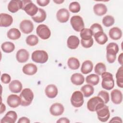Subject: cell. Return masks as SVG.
<instances>
[{
  "label": "cell",
  "mask_w": 123,
  "mask_h": 123,
  "mask_svg": "<svg viewBox=\"0 0 123 123\" xmlns=\"http://www.w3.org/2000/svg\"><path fill=\"white\" fill-rule=\"evenodd\" d=\"M119 51L118 45L114 42L110 43L106 47V58L110 63H113L116 58V54Z\"/></svg>",
  "instance_id": "cell-1"
},
{
  "label": "cell",
  "mask_w": 123,
  "mask_h": 123,
  "mask_svg": "<svg viewBox=\"0 0 123 123\" xmlns=\"http://www.w3.org/2000/svg\"><path fill=\"white\" fill-rule=\"evenodd\" d=\"M20 97L21 100V105L23 106H28L32 102L34 98V94L30 88H26L22 91Z\"/></svg>",
  "instance_id": "cell-2"
},
{
  "label": "cell",
  "mask_w": 123,
  "mask_h": 123,
  "mask_svg": "<svg viewBox=\"0 0 123 123\" xmlns=\"http://www.w3.org/2000/svg\"><path fill=\"white\" fill-rule=\"evenodd\" d=\"M102 87L106 90H110L112 89L114 86V81L112 74L109 73L105 72L101 74Z\"/></svg>",
  "instance_id": "cell-3"
},
{
  "label": "cell",
  "mask_w": 123,
  "mask_h": 123,
  "mask_svg": "<svg viewBox=\"0 0 123 123\" xmlns=\"http://www.w3.org/2000/svg\"><path fill=\"white\" fill-rule=\"evenodd\" d=\"M105 104L102 99L98 96L94 97L88 100L87 102V109L90 111H96Z\"/></svg>",
  "instance_id": "cell-4"
},
{
  "label": "cell",
  "mask_w": 123,
  "mask_h": 123,
  "mask_svg": "<svg viewBox=\"0 0 123 123\" xmlns=\"http://www.w3.org/2000/svg\"><path fill=\"white\" fill-rule=\"evenodd\" d=\"M22 9L24 10L27 14L32 17L37 13L38 8L31 0H22Z\"/></svg>",
  "instance_id": "cell-5"
},
{
  "label": "cell",
  "mask_w": 123,
  "mask_h": 123,
  "mask_svg": "<svg viewBox=\"0 0 123 123\" xmlns=\"http://www.w3.org/2000/svg\"><path fill=\"white\" fill-rule=\"evenodd\" d=\"M31 58L37 63H44L47 62L49 56L46 51L43 50H37L32 53Z\"/></svg>",
  "instance_id": "cell-6"
},
{
  "label": "cell",
  "mask_w": 123,
  "mask_h": 123,
  "mask_svg": "<svg viewBox=\"0 0 123 123\" xmlns=\"http://www.w3.org/2000/svg\"><path fill=\"white\" fill-rule=\"evenodd\" d=\"M84 96L80 91H75L72 94L71 98L72 105L76 108L81 107L84 103Z\"/></svg>",
  "instance_id": "cell-7"
},
{
  "label": "cell",
  "mask_w": 123,
  "mask_h": 123,
  "mask_svg": "<svg viewBox=\"0 0 123 123\" xmlns=\"http://www.w3.org/2000/svg\"><path fill=\"white\" fill-rule=\"evenodd\" d=\"M70 23L73 29L77 32L81 31L85 27L83 18L79 15L72 16L70 20Z\"/></svg>",
  "instance_id": "cell-8"
},
{
  "label": "cell",
  "mask_w": 123,
  "mask_h": 123,
  "mask_svg": "<svg viewBox=\"0 0 123 123\" xmlns=\"http://www.w3.org/2000/svg\"><path fill=\"white\" fill-rule=\"evenodd\" d=\"M98 120L102 122H106L109 119L110 113L108 107L104 104L96 111Z\"/></svg>",
  "instance_id": "cell-9"
},
{
  "label": "cell",
  "mask_w": 123,
  "mask_h": 123,
  "mask_svg": "<svg viewBox=\"0 0 123 123\" xmlns=\"http://www.w3.org/2000/svg\"><path fill=\"white\" fill-rule=\"evenodd\" d=\"M36 32L38 37L44 40L48 39L51 35V32L49 28L46 25L43 24L37 26Z\"/></svg>",
  "instance_id": "cell-10"
},
{
  "label": "cell",
  "mask_w": 123,
  "mask_h": 123,
  "mask_svg": "<svg viewBox=\"0 0 123 123\" xmlns=\"http://www.w3.org/2000/svg\"><path fill=\"white\" fill-rule=\"evenodd\" d=\"M20 28L23 33L28 34L33 30L34 25L30 20H24L20 24Z\"/></svg>",
  "instance_id": "cell-11"
},
{
  "label": "cell",
  "mask_w": 123,
  "mask_h": 123,
  "mask_svg": "<svg viewBox=\"0 0 123 123\" xmlns=\"http://www.w3.org/2000/svg\"><path fill=\"white\" fill-rule=\"evenodd\" d=\"M7 103L10 107L12 108H16L21 105V98L20 96L16 95H10L7 98Z\"/></svg>",
  "instance_id": "cell-12"
},
{
  "label": "cell",
  "mask_w": 123,
  "mask_h": 123,
  "mask_svg": "<svg viewBox=\"0 0 123 123\" xmlns=\"http://www.w3.org/2000/svg\"><path fill=\"white\" fill-rule=\"evenodd\" d=\"M69 12L66 9H61L58 10L56 13V17L58 21L62 23L67 22L69 19Z\"/></svg>",
  "instance_id": "cell-13"
},
{
  "label": "cell",
  "mask_w": 123,
  "mask_h": 123,
  "mask_svg": "<svg viewBox=\"0 0 123 123\" xmlns=\"http://www.w3.org/2000/svg\"><path fill=\"white\" fill-rule=\"evenodd\" d=\"M64 107L60 103H55L50 107L49 111L51 115L58 116L62 115L64 112Z\"/></svg>",
  "instance_id": "cell-14"
},
{
  "label": "cell",
  "mask_w": 123,
  "mask_h": 123,
  "mask_svg": "<svg viewBox=\"0 0 123 123\" xmlns=\"http://www.w3.org/2000/svg\"><path fill=\"white\" fill-rule=\"evenodd\" d=\"M13 22V18L10 14L1 13L0 14V26L1 27H8Z\"/></svg>",
  "instance_id": "cell-15"
},
{
  "label": "cell",
  "mask_w": 123,
  "mask_h": 123,
  "mask_svg": "<svg viewBox=\"0 0 123 123\" xmlns=\"http://www.w3.org/2000/svg\"><path fill=\"white\" fill-rule=\"evenodd\" d=\"M17 118V115L15 111H9L0 121L1 123H14Z\"/></svg>",
  "instance_id": "cell-16"
},
{
  "label": "cell",
  "mask_w": 123,
  "mask_h": 123,
  "mask_svg": "<svg viewBox=\"0 0 123 123\" xmlns=\"http://www.w3.org/2000/svg\"><path fill=\"white\" fill-rule=\"evenodd\" d=\"M22 2L20 0H11L8 5V10L12 13L17 12L19 10L22 9Z\"/></svg>",
  "instance_id": "cell-17"
},
{
  "label": "cell",
  "mask_w": 123,
  "mask_h": 123,
  "mask_svg": "<svg viewBox=\"0 0 123 123\" xmlns=\"http://www.w3.org/2000/svg\"><path fill=\"white\" fill-rule=\"evenodd\" d=\"M29 53L25 49H20L16 53V58L17 61L20 63L25 62L29 59Z\"/></svg>",
  "instance_id": "cell-18"
},
{
  "label": "cell",
  "mask_w": 123,
  "mask_h": 123,
  "mask_svg": "<svg viewBox=\"0 0 123 123\" xmlns=\"http://www.w3.org/2000/svg\"><path fill=\"white\" fill-rule=\"evenodd\" d=\"M111 99L115 104H119L122 102L123 94L122 92L117 89H113L111 93Z\"/></svg>",
  "instance_id": "cell-19"
},
{
  "label": "cell",
  "mask_w": 123,
  "mask_h": 123,
  "mask_svg": "<svg viewBox=\"0 0 123 123\" xmlns=\"http://www.w3.org/2000/svg\"><path fill=\"white\" fill-rule=\"evenodd\" d=\"M46 95L49 98H55L58 93L57 86L53 84L48 85L45 90Z\"/></svg>",
  "instance_id": "cell-20"
},
{
  "label": "cell",
  "mask_w": 123,
  "mask_h": 123,
  "mask_svg": "<svg viewBox=\"0 0 123 123\" xmlns=\"http://www.w3.org/2000/svg\"><path fill=\"white\" fill-rule=\"evenodd\" d=\"M37 71V66L33 63H27L23 67V73L27 75H32L35 74Z\"/></svg>",
  "instance_id": "cell-21"
},
{
  "label": "cell",
  "mask_w": 123,
  "mask_h": 123,
  "mask_svg": "<svg viewBox=\"0 0 123 123\" xmlns=\"http://www.w3.org/2000/svg\"><path fill=\"white\" fill-rule=\"evenodd\" d=\"M9 88L12 92L18 93L22 90V85L19 80H14L10 83Z\"/></svg>",
  "instance_id": "cell-22"
},
{
  "label": "cell",
  "mask_w": 123,
  "mask_h": 123,
  "mask_svg": "<svg viewBox=\"0 0 123 123\" xmlns=\"http://www.w3.org/2000/svg\"><path fill=\"white\" fill-rule=\"evenodd\" d=\"M80 40L78 37L75 36H70L67 41L68 47L72 49H76L79 45Z\"/></svg>",
  "instance_id": "cell-23"
},
{
  "label": "cell",
  "mask_w": 123,
  "mask_h": 123,
  "mask_svg": "<svg viewBox=\"0 0 123 123\" xmlns=\"http://www.w3.org/2000/svg\"><path fill=\"white\" fill-rule=\"evenodd\" d=\"M94 13L98 16H102L106 14L107 12L106 6L102 3H97L93 7Z\"/></svg>",
  "instance_id": "cell-24"
},
{
  "label": "cell",
  "mask_w": 123,
  "mask_h": 123,
  "mask_svg": "<svg viewBox=\"0 0 123 123\" xmlns=\"http://www.w3.org/2000/svg\"><path fill=\"white\" fill-rule=\"evenodd\" d=\"M46 13L45 11L41 8H38V12L37 13L32 17L33 21L36 23H40L44 21L46 18Z\"/></svg>",
  "instance_id": "cell-25"
},
{
  "label": "cell",
  "mask_w": 123,
  "mask_h": 123,
  "mask_svg": "<svg viewBox=\"0 0 123 123\" xmlns=\"http://www.w3.org/2000/svg\"><path fill=\"white\" fill-rule=\"evenodd\" d=\"M109 35L112 39L118 40L120 39L122 36V31L119 28L114 27L110 30Z\"/></svg>",
  "instance_id": "cell-26"
},
{
  "label": "cell",
  "mask_w": 123,
  "mask_h": 123,
  "mask_svg": "<svg viewBox=\"0 0 123 123\" xmlns=\"http://www.w3.org/2000/svg\"><path fill=\"white\" fill-rule=\"evenodd\" d=\"M71 81L74 85L80 86L84 83L85 81V78L82 74L79 73H75L71 76Z\"/></svg>",
  "instance_id": "cell-27"
},
{
  "label": "cell",
  "mask_w": 123,
  "mask_h": 123,
  "mask_svg": "<svg viewBox=\"0 0 123 123\" xmlns=\"http://www.w3.org/2000/svg\"><path fill=\"white\" fill-rule=\"evenodd\" d=\"M96 41L100 45L105 44L108 40V38L103 31L99 32L94 35Z\"/></svg>",
  "instance_id": "cell-28"
},
{
  "label": "cell",
  "mask_w": 123,
  "mask_h": 123,
  "mask_svg": "<svg viewBox=\"0 0 123 123\" xmlns=\"http://www.w3.org/2000/svg\"><path fill=\"white\" fill-rule=\"evenodd\" d=\"M93 68V65L92 62L90 60H86L82 64L81 71L83 74H87L92 71Z\"/></svg>",
  "instance_id": "cell-29"
},
{
  "label": "cell",
  "mask_w": 123,
  "mask_h": 123,
  "mask_svg": "<svg viewBox=\"0 0 123 123\" xmlns=\"http://www.w3.org/2000/svg\"><path fill=\"white\" fill-rule=\"evenodd\" d=\"M7 37L12 40H16L19 39L21 35L20 31L15 28L10 29L7 32Z\"/></svg>",
  "instance_id": "cell-30"
},
{
  "label": "cell",
  "mask_w": 123,
  "mask_h": 123,
  "mask_svg": "<svg viewBox=\"0 0 123 123\" xmlns=\"http://www.w3.org/2000/svg\"><path fill=\"white\" fill-rule=\"evenodd\" d=\"M81 91L83 92L85 97H89L91 96L94 93V89L93 86L90 85H85L82 86L81 88Z\"/></svg>",
  "instance_id": "cell-31"
},
{
  "label": "cell",
  "mask_w": 123,
  "mask_h": 123,
  "mask_svg": "<svg viewBox=\"0 0 123 123\" xmlns=\"http://www.w3.org/2000/svg\"><path fill=\"white\" fill-rule=\"evenodd\" d=\"M86 81L88 84L92 86H96L99 83V78L98 75L96 74H91L86 76Z\"/></svg>",
  "instance_id": "cell-32"
},
{
  "label": "cell",
  "mask_w": 123,
  "mask_h": 123,
  "mask_svg": "<svg viewBox=\"0 0 123 123\" xmlns=\"http://www.w3.org/2000/svg\"><path fill=\"white\" fill-rule=\"evenodd\" d=\"M116 83L117 86L121 88L123 87V68L122 65L118 70L116 74Z\"/></svg>",
  "instance_id": "cell-33"
},
{
  "label": "cell",
  "mask_w": 123,
  "mask_h": 123,
  "mask_svg": "<svg viewBox=\"0 0 123 123\" xmlns=\"http://www.w3.org/2000/svg\"><path fill=\"white\" fill-rule=\"evenodd\" d=\"M67 64L68 67L72 70H77L80 66L79 60L74 57L69 58L68 60Z\"/></svg>",
  "instance_id": "cell-34"
},
{
  "label": "cell",
  "mask_w": 123,
  "mask_h": 123,
  "mask_svg": "<svg viewBox=\"0 0 123 123\" xmlns=\"http://www.w3.org/2000/svg\"><path fill=\"white\" fill-rule=\"evenodd\" d=\"M1 48L3 52L6 53H11L12 52L14 49V44L10 41L5 42L1 44Z\"/></svg>",
  "instance_id": "cell-35"
},
{
  "label": "cell",
  "mask_w": 123,
  "mask_h": 123,
  "mask_svg": "<svg viewBox=\"0 0 123 123\" xmlns=\"http://www.w3.org/2000/svg\"><path fill=\"white\" fill-rule=\"evenodd\" d=\"M92 32L90 29L84 28L80 31V37L83 40L90 39L92 38Z\"/></svg>",
  "instance_id": "cell-36"
},
{
  "label": "cell",
  "mask_w": 123,
  "mask_h": 123,
  "mask_svg": "<svg viewBox=\"0 0 123 123\" xmlns=\"http://www.w3.org/2000/svg\"><path fill=\"white\" fill-rule=\"evenodd\" d=\"M26 43L30 46H34L38 43V38L36 35H31L28 36L26 38Z\"/></svg>",
  "instance_id": "cell-37"
},
{
  "label": "cell",
  "mask_w": 123,
  "mask_h": 123,
  "mask_svg": "<svg viewBox=\"0 0 123 123\" xmlns=\"http://www.w3.org/2000/svg\"><path fill=\"white\" fill-rule=\"evenodd\" d=\"M114 23V19L111 15H106L103 18L102 24L106 27H110Z\"/></svg>",
  "instance_id": "cell-38"
},
{
  "label": "cell",
  "mask_w": 123,
  "mask_h": 123,
  "mask_svg": "<svg viewBox=\"0 0 123 123\" xmlns=\"http://www.w3.org/2000/svg\"><path fill=\"white\" fill-rule=\"evenodd\" d=\"M95 72L98 75H101L102 73L106 72V67L105 65L102 63L99 62L95 66L94 68Z\"/></svg>",
  "instance_id": "cell-39"
},
{
  "label": "cell",
  "mask_w": 123,
  "mask_h": 123,
  "mask_svg": "<svg viewBox=\"0 0 123 123\" xmlns=\"http://www.w3.org/2000/svg\"><path fill=\"white\" fill-rule=\"evenodd\" d=\"M80 4L77 1H74L71 2L69 6V9L70 12L73 13H76L80 10Z\"/></svg>",
  "instance_id": "cell-40"
},
{
  "label": "cell",
  "mask_w": 123,
  "mask_h": 123,
  "mask_svg": "<svg viewBox=\"0 0 123 123\" xmlns=\"http://www.w3.org/2000/svg\"><path fill=\"white\" fill-rule=\"evenodd\" d=\"M90 29L91 30L93 36L99 32L103 31V29L101 25L98 23H95L93 24L91 26Z\"/></svg>",
  "instance_id": "cell-41"
},
{
  "label": "cell",
  "mask_w": 123,
  "mask_h": 123,
  "mask_svg": "<svg viewBox=\"0 0 123 123\" xmlns=\"http://www.w3.org/2000/svg\"><path fill=\"white\" fill-rule=\"evenodd\" d=\"M98 96L99 97L102 99L105 104L107 103L109 101V93L106 91L101 90L99 91L98 94Z\"/></svg>",
  "instance_id": "cell-42"
},
{
  "label": "cell",
  "mask_w": 123,
  "mask_h": 123,
  "mask_svg": "<svg viewBox=\"0 0 123 123\" xmlns=\"http://www.w3.org/2000/svg\"><path fill=\"white\" fill-rule=\"evenodd\" d=\"M93 39L91 38L88 40H83L81 39V44L82 46L85 48H89L92 46L93 45Z\"/></svg>",
  "instance_id": "cell-43"
},
{
  "label": "cell",
  "mask_w": 123,
  "mask_h": 123,
  "mask_svg": "<svg viewBox=\"0 0 123 123\" xmlns=\"http://www.w3.org/2000/svg\"><path fill=\"white\" fill-rule=\"evenodd\" d=\"M1 81L4 84H8L11 81V76L7 74H3L1 76Z\"/></svg>",
  "instance_id": "cell-44"
},
{
  "label": "cell",
  "mask_w": 123,
  "mask_h": 123,
  "mask_svg": "<svg viewBox=\"0 0 123 123\" xmlns=\"http://www.w3.org/2000/svg\"><path fill=\"white\" fill-rule=\"evenodd\" d=\"M50 2L49 0H37V3L40 6H46Z\"/></svg>",
  "instance_id": "cell-45"
},
{
  "label": "cell",
  "mask_w": 123,
  "mask_h": 123,
  "mask_svg": "<svg viewBox=\"0 0 123 123\" xmlns=\"http://www.w3.org/2000/svg\"><path fill=\"white\" fill-rule=\"evenodd\" d=\"M30 122L29 119L25 117H22L20 118L18 121V123H29Z\"/></svg>",
  "instance_id": "cell-46"
},
{
  "label": "cell",
  "mask_w": 123,
  "mask_h": 123,
  "mask_svg": "<svg viewBox=\"0 0 123 123\" xmlns=\"http://www.w3.org/2000/svg\"><path fill=\"white\" fill-rule=\"evenodd\" d=\"M110 123H115V122H118V123H122V119L119 117H114L111 119V120L109 122Z\"/></svg>",
  "instance_id": "cell-47"
},
{
  "label": "cell",
  "mask_w": 123,
  "mask_h": 123,
  "mask_svg": "<svg viewBox=\"0 0 123 123\" xmlns=\"http://www.w3.org/2000/svg\"><path fill=\"white\" fill-rule=\"evenodd\" d=\"M57 123H70V121L67 118H65V117H62L60 118L57 121Z\"/></svg>",
  "instance_id": "cell-48"
},
{
  "label": "cell",
  "mask_w": 123,
  "mask_h": 123,
  "mask_svg": "<svg viewBox=\"0 0 123 123\" xmlns=\"http://www.w3.org/2000/svg\"><path fill=\"white\" fill-rule=\"evenodd\" d=\"M123 53H121L120 54V55L118 57V62L121 65H123Z\"/></svg>",
  "instance_id": "cell-49"
},
{
  "label": "cell",
  "mask_w": 123,
  "mask_h": 123,
  "mask_svg": "<svg viewBox=\"0 0 123 123\" xmlns=\"http://www.w3.org/2000/svg\"><path fill=\"white\" fill-rule=\"evenodd\" d=\"M6 110V107L4 104L1 103V108H0V113L1 114L2 112H3Z\"/></svg>",
  "instance_id": "cell-50"
},
{
  "label": "cell",
  "mask_w": 123,
  "mask_h": 123,
  "mask_svg": "<svg viewBox=\"0 0 123 123\" xmlns=\"http://www.w3.org/2000/svg\"><path fill=\"white\" fill-rule=\"evenodd\" d=\"M54 2H55L57 4H61L64 2V0H53Z\"/></svg>",
  "instance_id": "cell-51"
}]
</instances>
